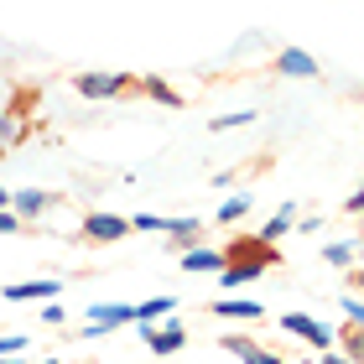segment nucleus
<instances>
[{
  "label": "nucleus",
  "mask_w": 364,
  "mask_h": 364,
  "mask_svg": "<svg viewBox=\"0 0 364 364\" xmlns=\"http://www.w3.org/2000/svg\"><path fill=\"white\" fill-rule=\"evenodd\" d=\"M219 255H224V266H219V287L224 291H240V287H250V281L271 276L281 266V245L266 240L260 229H255V235H235Z\"/></svg>",
  "instance_id": "nucleus-1"
},
{
  "label": "nucleus",
  "mask_w": 364,
  "mask_h": 364,
  "mask_svg": "<svg viewBox=\"0 0 364 364\" xmlns=\"http://www.w3.org/2000/svg\"><path fill=\"white\" fill-rule=\"evenodd\" d=\"M73 94L78 99H125V94H141V78L89 68V73H73Z\"/></svg>",
  "instance_id": "nucleus-2"
},
{
  "label": "nucleus",
  "mask_w": 364,
  "mask_h": 364,
  "mask_svg": "<svg viewBox=\"0 0 364 364\" xmlns=\"http://www.w3.org/2000/svg\"><path fill=\"white\" fill-rule=\"evenodd\" d=\"M125 235H136L130 229V219H120V213H105V208H94V213H84V224H78V245H120Z\"/></svg>",
  "instance_id": "nucleus-3"
},
{
  "label": "nucleus",
  "mask_w": 364,
  "mask_h": 364,
  "mask_svg": "<svg viewBox=\"0 0 364 364\" xmlns=\"http://www.w3.org/2000/svg\"><path fill=\"white\" fill-rule=\"evenodd\" d=\"M89 328H78V338H105V333H114V328H130L136 323V302H94L89 307Z\"/></svg>",
  "instance_id": "nucleus-4"
},
{
  "label": "nucleus",
  "mask_w": 364,
  "mask_h": 364,
  "mask_svg": "<svg viewBox=\"0 0 364 364\" xmlns=\"http://www.w3.org/2000/svg\"><path fill=\"white\" fill-rule=\"evenodd\" d=\"M281 328H287V333L291 338H302V343H312V349H333V328H328V323H318V318H312V312H281V318H276Z\"/></svg>",
  "instance_id": "nucleus-5"
},
{
  "label": "nucleus",
  "mask_w": 364,
  "mask_h": 364,
  "mask_svg": "<svg viewBox=\"0 0 364 364\" xmlns=\"http://www.w3.org/2000/svg\"><path fill=\"white\" fill-rule=\"evenodd\" d=\"M63 198H68V193H47V188H26V193H11V208L21 213V219H26V229H31V224H37V219H42L47 208H58Z\"/></svg>",
  "instance_id": "nucleus-6"
},
{
  "label": "nucleus",
  "mask_w": 364,
  "mask_h": 364,
  "mask_svg": "<svg viewBox=\"0 0 364 364\" xmlns=\"http://www.w3.org/2000/svg\"><path fill=\"white\" fill-rule=\"evenodd\" d=\"M136 333L146 338V349H151L156 359H167V354H177V349H188V328L182 323H167V328H136Z\"/></svg>",
  "instance_id": "nucleus-7"
},
{
  "label": "nucleus",
  "mask_w": 364,
  "mask_h": 364,
  "mask_svg": "<svg viewBox=\"0 0 364 364\" xmlns=\"http://www.w3.org/2000/svg\"><path fill=\"white\" fill-rule=\"evenodd\" d=\"M271 68H276V73H287V78H318V73H323V68H318V58L302 53V47H281V53L271 58Z\"/></svg>",
  "instance_id": "nucleus-8"
},
{
  "label": "nucleus",
  "mask_w": 364,
  "mask_h": 364,
  "mask_svg": "<svg viewBox=\"0 0 364 364\" xmlns=\"http://www.w3.org/2000/svg\"><path fill=\"white\" fill-rule=\"evenodd\" d=\"M47 296H63V281H58V276H42V281H11V287H6V302H47Z\"/></svg>",
  "instance_id": "nucleus-9"
},
{
  "label": "nucleus",
  "mask_w": 364,
  "mask_h": 364,
  "mask_svg": "<svg viewBox=\"0 0 364 364\" xmlns=\"http://www.w3.org/2000/svg\"><path fill=\"white\" fill-rule=\"evenodd\" d=\"M208 312H213V318H266V307H260V302H250V296H235V291L213 296Z\"/></svg>",
  "instance_id": "nucleus-10"
},
{
  "label": "nucleus",
  "mask_w": 364,
  "mask_h": 364,
  "mask_svg": "<svg viewBox=\"0 0 364 364\" xmlns=\"http://www.w3.org/2000/svg\"><path fill=\"white\" fill-rule=\"evenodd\" d=\"M219 266H224L219 250H203V245L182 250V271H188V276H219Z\"/></svg>",
  "instance_id": "nucleus-11"
},
{
  "label": "nucleus",
  "mask_w": 364,
  "mask_h": 364,
  "mask_svg": "<svg viewBox=\"0 0 364 364\" xmlns=\"http://www.w3.org/2000/svg\"><path fill=\"white\" fill-rule=\"evenodd\" d=\"M203 219H172V229H167V240H172V250H193L198 240H203Z\"/></svg>",
  "instance_id": "nucleus-12"
},
{
  "label": "nucleus",
  "mask_w": 364,
  "mask_h": 364,
  "mask_svg": "<svg viewBox=\"0 0 364 364\" xmlns=\"http://www.w3.org/2000/svg\"><path fill=\"white\" fill-rule=\"evenodd\" d=\"M219 349H224V354H235L240 364H255L260 354H266V349H260V343H255L250 333H224V338H219Z\"/></svg>",
  "instance_id": "nucleus-13"
},
{
  "label": "nucleus",
  "mask_w": 364,
  "mask_h": 364,
  "mask_svg": "<svg viewBox=\"0 0 364 364\" xmlns=\"http://www.w3.org/2000/svg\"><path fill=\"white\" fill-rule=\"evenodd\" d=\"M177 312V296H151V302H136V328H151L156 318Z\"/></svg>",
  "instance_id": "nucleus-14"
},
{
  "label": "nucleus",
  "mask_w": 364,
  "mask_h": 364,
  "mask_svg": "<svg viewBox=\"0 0 364 364\" xmlns=\"http://www.w3.org/2000/svg\"><path fill=\"white\" fill-rule=\"evenodd\" d=\"M250 208H255V198H250V193H240V198H224V203H219V213H213V224H224V229H229V224H240Z\"/></svg>",
  "instance_id": "nucleus-15"
},
{
  "label": "nucleus",
  "mask_w": 364,
  "mask_h": 364,
  "mask_svg": "<svg viewBox=\"0 0 364 364\" xmlns=\"http://www.w3.org/2000/svg\"><path fill=\"white\" fill-rule=\"evenodd\" d=\"M333 343H338V349L349 354L354 364H364V328H359V323H343L338 333H333Z\"/></svg>",
  "instance_id": "nucleus-16"
},
{
  "label": "nucleus",
  "mask_w": 364,
  "mask_h": 364,
  "mask_svg": "<svg viewBox=\"0 0 364 364\" xmlns=\"http://www.w3.org/2000/svg\"><path fill=\"white\" fill-rule=\"evenodd\" d=\"M141 94L156 99V105H167V109H182V94L167 84V78H141Z\"/></svg>",
  "instance_id": "nucleus-17"
},
{
  "label": "nucleus",
  "mask_w": 364,
  "mask_h": 364,
  "mask_svg": "<svg viewBox=\"0 0 364 364\" xmlns=\"http://www.w3.org/2000/svg\"><path fill=\"white\" fill-rule=\"evenodd\" d=\"M37 99H42L37 89H26V84H21V89L11 94V105H6V114H11V120H21V125H26V114H37Z\"/></svg>",
  "instance_id": "nucleus-18"
},
{
  "label": "nucleus",
  "mask_w": 364,
  "mask_h": 364,
  "mask_svg": "<svg viewBox=\"0 0 364 364\" xmlns=\"http://www.w3.org/2000/svg\"><path fill=\"white\" fill-rule=\"evenodd\" d=\"M291 224H296V203H287V208H276L271 219L260 224V235H266V240H281V235H287Z\"/></svg>",
  "instance_id": "nucleus-19"
},
{
  "label": "nucleus",
  "mask_w": 364,
  "mask_h": 364,
  "mask_svg": "<svg viewBox=\"0 0 364 364\" xmlns=\"http://www.w3.org/2000/svg\"><path fill=\"white\" fill-rule=\"evenodd\" d=\"M21 141H26V125H21V120H11V114L0 109V156H6L11 146H21Z\"/></svg>",
  "instance_id": "nucleus-20"
},
{
  "label": "nucleus",
  "mask_w": 364,
  "mask_h": 364,
  "mask_svg": "<svg viewBox=\"0 0 364 364\" xmlns=\"http://www.w3.org/2000/svg\"><path fill=\"white\" fill-rule=\"evenodd\" d=\"M323 260H328V266H354V260H359V240H338V245H328Z\"/></svg>",
  "instance_id": "nucleus-21"
},
{
  "label": "nucleus",
  "mask_w": 364,
  "mask_h": 364,
  "mask_svg": "<svg viewBox=\"0 0 364 364\" xmlns=\"http://www.w3.org/2000/svg\"><path fill=\"white\" fill-rule=\"evenodd\" d=\"M130 229H136V235H167L172 219H167V213H136V219H130Z\"/></svg>",
  "instance_id": "nucleus-22"
},
{
  "label": "nucleus",
  "mask_w": 364,
  "mask_h": 364,
  "mask_svg": "<svg viewBox=\"0 0 364 364\" xmlns=\"http://www.w3.org/2000/svg\"><path fill=\"white\" fill-rule=\"evenodd\" d=\"M255 120V109H235V114H213L208 130H235V125H250Z\"/></svg>",
  "instance_id": "nucleus-23"
},
{
  "label": "nucleus",
  "mask_w": 364,
  "mask_h": 364,
  "mask_svg": "<svg viewBox=\"0 0 364 364\" xmlns=\"http://www.w3.org/2000/svg\"><path fill=\"white\" fill-rule=\"evenodd\" d=\"M343 318L364 328V296H359V291H349V296H343Z\"/></svg>",
  "instance_id": "nucleus-24"
},
{
  "label": "nucleus",
  "mask_w": 364,
  "mask_h": 364,
  "mask_svg": "<svg viewBox=\"0 0 364 364\" xmlns=\"http://www.w3.org/2000/svg\"><path fill=\"white\" fill-rule=\"evenodd\" d=\"M21 229H26L21 213H16V208H0V235H21Z\"/></svg>",
  "instance_id": "nucleus-25"
},
{
  "label": "nucleus",
  "mask_w": 364,
  "mask_h": 364,
  "mask_svg": "<svg viewBox=\"0 0 364 364\" xmlns=\"http://www.w3.org/2000/svg\"><path fill=\"white\" fill-rule=\"evenodd\" d=\"M63 318H68V312H63V302H58V296H47V307H42V323H47V328H63Z\"/></svg>",
  "instance_id": "nucleus-26"
},
{
  "label": "nucleus",
  "mask_w": 364,
  "mask_h": 364,
  "mask_svg": "<svg viewBox=\"0 0 364 364\" xmlns=\"http://www.w3.org/2000/svg\"><path fill=\"white\" fill-rule=\"evenodd\" d=\"M0 354H26V338L21 333H0Z\"/></svg>",
  "instance_id": "nucleus-27"
},
{
  "label": "nucleus",
  "mask_w": 364,
  "mask_h": 364,
  "mask_svg": "<svg viewBox=\"0 0 364 364\" xmlns=\"http://www.w3.org/2000/svg\"><path fill=\"white\" fill-rule=\"evenodd\" d=\"M318 364H354V359L343 354V349H323V359H318Z\"/></svg>",
  "instance_id": "nucleus-28"
},
{
  "label": "nucleus",
  "mask_w": 364,
  "mask_h": 364,
  "mask_svg": "<svg viewBox=\"0 0 364 364\" xmlns=\"http://www.w3.org/2000/svg\"><path fill=\"white\" fill-rule=\"evenodd\" d=\"M343 213H364V188H359V193L349 198V203H343Z\"/></svg>",
  "instance_id": "nucleus-29"
},
{
  "label": "nucleus",
  "mask_w": 364,
  "mask_h": 364,
  "mask_svg": "<svg viewBox=\"0 0 364 364\" xmlns=\"http://www.w3.org/2000/svg\"><path fill=\"white\" fill-rule=\"evenodd\" d=\"M349 287H354V291H364V266H349Z\"/></svg>",
  "instance_id": "nucleus-30"
},
{
  "label": "nucleus",
  "mask_w": 364,
  "mask_h": 364,
  "mask_svg": "<svg viewBox=\"0 0 364 364\" xmlns=\"http://www.w3.org/2000/svg\"><path fill=\"white\" fill-rule=\"evenodd\" d=\"M255 364H287V359H281V354H271V349H266V354H260Z\"/></svg>",
  "instance_id": "nucleus-31"
},
{
  "label": "nucleus",
  "mask_w": 364,
  "mask_h": 364,
  "mask_svg": "<svg viewBox=\"0 0 364 364\" xmlns=\"http://www.w3.org/2000/svg\"><path fill=\"white\" fill-rule=\"evenodd\" d=\"M0 208H11V188H0Z\"/></svg>",
  "instance_id": "nucleus-32"
},
{
  "label": "nucleus",
  "mask_w": 364,
  "mask_h": 364,
  "mask_svg": "<svg viewBox=\"0 0 364 364\" xmlns=\"http://www.w3.org/2000/svg\"><path fill=\"white\" fill-rule=\"evenodd\" d=\"M37 364H68V359H37Z\"/></svg>",
  "instance_id": "nucleus-33"
},
{
  "label": "nucleus",
  "mask_w": 364,
  "mask_h": 364,
  "mask_svg": "<svg viewBox=\"0 0 364 364\" xmlns=\"http://www.w3.org/2000/svg\"><path fill=\"white\" fill-rule=\"evenodd\" d=\"M302 364H318V359H302Z\"/></svg>",
  "instance_id": "nucleus-34"
}]
</instances>
